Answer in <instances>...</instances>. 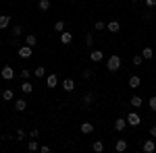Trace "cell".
<instances>
[{
  "label": "cell",
  "mask_w": 156,
  "mask_h": 153,
  "mask_svg": "<svg viewBox=\"0 0 156 153\" xmlns=\"http://www.w3.org/2000/svg\"><path fill=\"white\" fill-rule=\"evenodd\" d=\"M121 64H123L121 56L112 54V56H108V60H106V71H108V72H117V71L121 68Z\"/></svg>",
  "instance_id": "6da1fadb"
},
{
  "label": "cell",
  "mask_w": 156,
  "mask_h": 153,
  "mask_svg": "<svg viewBox=\"0 0 156 153\" xmlns=\"http://www.w3.org/2000/svg\"><path fill=\"white\" fill-rule=\"evenodd\" d=\"M125 118H127V124H129V126H133V128L142 124V118H140V114H137V112H129Z\"/></svg>",
  "instance_id": "7a4b0ae2"
},
{
  "label": "cell",
  "mask_w": 156,
  "mask_h": 153,
  "mask_svg": "<svg viewBox=\"0 0 156 153\" xmlns=\"http://www.w3.org/2000/svg\"><path fill=\"white\" fill-rule=\"evenodd\" d=\"M31 52H34V48H31V46H27V44H23V46H19V56H21L23 60L31 58Z\"/></svg>",
  "instance_id": "3957f363"
},
{
  "label": "cell",
  "mask_w": 156,
  "mask_h": 153,
  "mask_svg": "<svg viewBox=\"0 0 156 153\" xmlns=\"http://www.w3.org/2000/svg\"><path fill=\"white\" fill-rule=\"evenodd\" d=\"M0 77H2L4 81H12V79H15V71H12L11 66L6 64V66H4V68L0 71Z\"/></svg>",
  "instance_id": "277c9868"
},
{
  "label": "cell",
  "mask_w": 156,
  "mask_h": 153,
  "mask_svg": "<svg viewBox=\"0 0 156 153\" xmlns=\"http://www.w3.org/2000/svg\"><path fill=\"white\" fill-rule=\"evenodd\" d=\"M90 60L92 62H102L104 60V52L102 50H90Z\"/></svg>",
  "instance_id": "5b68a950"
},
{
  "label": "cell",
  "mask_w": 156,
  "mask_h": 153,
  "mask_svg": "<svg viewBox=\"0 0 156 153\" xmlns=\"http://www.w3.org/2000/svg\"><path fill=\"white\" fill-rule=\"evenodd\" d=\"M46 85H48V89H54V87L58 85V77H56V72L46 75Z\"/></svg>",
  "instance_id": "8992f818"
},
{
  "label": "cell",
  "mask_w": 156,
  "mask_h": 153,
  "mask_svg": "<svg viewBox=\"0 0 156 153\" xmlns=\"http://www.w3.org/2000/svg\"><path fill=\"white\" fill-rule=\"evenodd\" d=\"M142 151H144V153H152V151H156V143H154V139H148V141H144V145H142Z\"/></svg>",
  "instance_id": "52a82bcc"
},
{
  "label": "cell",
  "mask_w": 156,
  "mask_h": 153,
  "mask_svg": "<svg viewBox=\"0 0 156 153\" xmlns=\"http://www.w3.org/2000/svg\"><path fill=\"white\" fill-rule=\"evenodd\" d=\"M127 126H129V124H127V118H117V120H115V130H117V132H123Z\"/></svg>",
  "instance_id": "ba28073f"
},
{
  "label": "cell",
  "mask_w": 156,
  "mask_h": 153,
  "mask_svg": "<svg viewBox=\"0 0 156 153\" xmlns=\"http://www.w3.org/2000/svg\"><path fill=\"white\" fill-rule=\"evenodd\" d=\"M71 42H73V33H71V31H67V29H65V31L60 33V44H62V46H69Z\"/></svg>",
  "instance_id": "9c48e42d"
},
{
  "label": "cell",
  "mask_w": 156,
  "mask_h": 153,
  "mask_svg": "<svg viewBox=\"0 0 156 153\" xmlns=\"http://www.w3.org/2000/svg\"><path fill=\"white\" fill-rule=\"evenodd\" d=\"M81 104H83L85 108H90L92 104H94V93H92V91H87V93H83V97H81Z\"/></svg>",
  "instance_id": "30bf717a"
},
{
  "label": "cell",
  "mask_w": 156,
  "mask_h": 153,
  "mask_svg": "<svg viewBox=\"0 0 156 153\" xmlns=\"http://www.w3.org/2000/svg\"><path fill=\"white\" fill-rule=\"evenodd\" d=\"M127 141L125 139H117V143H115V151H119V153H123V151H127Z\"/></svg>",
  "instance_id": "8fae6325"
},
{
  "label": "cell",
  "mask_w": 156,
  "mask_h": 153,
  "mask_svg": "<svg viewBox=\"0 0 156 153\" xmlns=\"http://www.w3.org/2000/svg\"><path fill=\"white\" fill-rule=\"evenodd\" d=\"M129 106H131V108H135V110H137V108H142V106H144V99H142L140 95H133L131 99H129Z\"/></svg>",
  "instance_id": "7c38bea8"
},
{
  "label": "cell",
  "mask_w": 156,
  "mask_h": 153,
  "mask_svg": "<svg viewBox=\"0 0 156 153\" xmlns=\"http://www.w3.org/2000/svg\"><path fill=\"white\" fill-rule=\"evenodd\" d=\"M62 89H65L67 93H71L73 89H75V81H73V79H65V81H62Z\"/></svg>",
  "instance_id": "4fadbf2b"
},
{
  "label": "cell",
  "mask_w": 156,
  "mask_h": 153,
  "mask_svg": "<svg viewBox=\"0 0 156 153\" xmlns=\"http://www.w3.org/2000/svg\"><path fill=\"white\" fill-rule=\"evenodd\" d=\"M79 128H81L83 135H92V132H94V124H92V122H81Z\"/></svg>",
  "instance_id": "5bb4252c"
},
{
  "label": "cell",
  "mask_w": 156,
  "mask_h": 153,
  "mask_svg": "<svg viewBox=\"0 0 156 153\" xmlns=\"http://www.w3.org/2000/svg\"><path fill=\"white\" fill-rule=\"evenodd\" d=\"M106 29L110 31V33H117V31L121 29V23H119V21H108V23H106Z\"/></svg>",
  "instance_id": "9a60e30c"
},
{
  "label": "cell",
  "mask_w": 156,
  "mask_h": 153,
  "mask_svg": "<svg viewBox=\"0 0 156 153\" xmlns=\"http://www.w3.org/2000/svg\"><path fill=\"white\" fill-rule=\"evenodd\" d=\"M19 89L23 91V95H29L31 91H34V85H31L29 81H23V83H21V87H19Z\"/></svg>",
  "instance_id": "2e32d148"
},
{
  "label": "cell",
  "mask_w": 156,
  "mask_h": 153,
  "mask_svg": "<svg viewBox=\"0 0 156 153\" xmlns=\"http://www.w3.org/2000/svg\"><path fill=\"white\" fill-rule=\"evenodd\" d=\"M140 83H142L140 75H131V77H129V87H131V89H137V87H140Z\"/></svg>",
  "instance_id": "e0dca14e"
},
{
  "label": "cell",
  "mask_w": 156,
  "mask_h": 153,
  "mask_svg": "<svg viewBox=\"0 0 156 153\" xmlns=\"http://www.w3.org/2000/svg\"><path fill=\"white\" fill-rule=\"evenodd\" d=\"M25 44L31 46V48H36L37 46V37L34 35V33H27V35H25Z\"/></svg>",
  "instance_id": "ac0fdd59"
},
{
  "label": "cell",
  "mask_w": 156,
  "mask_h": 153,
  "mask_svg": "<svg viewBox=\"0 0 156 153\" xmlns=\"http://www.w3.org/2000/svg\"><path fill=\"white\" fill-rule=\"evenodd\" d=\"M15 110L17 112H25L27 110V101L25 99H15Z\"/></svg>",
  "instance_id": "d6986e66"
},
{
  "label": "cell",
  "mask_w": 156,
  "mask_h": 153,
  "mask_svg": "<svg viewBox=\"0 0 156 153\" xmlns=\"http://www.w3.org/2000/svg\"><path fill=\"white\" fill-rule=\"evenodd\" d=\"M11 25V17L9 15H0V29H6Z\"/></svg>",
  "instance_id": "ffe728a7"
},
{
  "label": "cell",
  "mask_w": 156,
  "mask_h": 153,
  "mask_svg": "<svg viewBox=\"0 0 156 153\" xmlns=\"http://www.w3.org/2000/svg\"><path fill=\"white\" fill-rule=\"evenodd\" d=\"M142 56H144V60H152L154 58V50L152 48H144L142 50Z\"/></svg>",
  "instance_id": "44dd1931"
},
{
  "label": "cell",
  "mask_w": 156,
  "mask_h": 153,
  "mask_svg": "<svg viewBox=\"0 0 156 153\" xmlns=\"http://www.w3.org/2000/svg\"><path fill=\"white\" fill-rule=\"evenodd\" d=\"M2 99H4V101H12V99H15L12 89H4V91H2Z\"/></svg>",
  "instance_id": "7402d4cb"
},
{
  "label": "cell",
  "mask_w": 156,
  "mask_h": 153,
  "mask_svg": "<svg viewBox=\"0 0 156 153\" xmlns=\"http://www.w3.org/2000/svg\"><path fill=\"white\" fill-rule=\"evenodd\" d=\"M37 149H40L37 141L36 139H29V141H27V151H37Z\"/></svg>",
  "instance_id": "603a6c76"
},
{
  "label": "cell",
  "mask_w": 156,
  "mask_h": 153,
  "mask_svg": "<svg viewBox=\"0 0 156 153\" xmlns=\"http://www.w3.org/2000/svg\"><path fill=\"white\" fill-rule=\"evenodd\" d=\"M34 77H36V79H42V77H46V68H44V66H36V71H34Z\"/></svg>",
  "instance_id": "cb8c5ba5"
},
{
  "label": "cell",
  "mask_w": 156,
  "mask_h": 153,
  "mask_svg": "<svg viewBox=\"0 0 156 153\" xmlns=\"http://www.w3.org/2000/svg\"><path fill=\"white\" fill-rule=\"evenodd\" d=\"M12 35L15 37H19V35H23V25H12Z\"/></svg>",
  "instance_id": "d4e9b609"
},
{
  "label": "cell",
  "mask_w": 156,
  "mask_h": 153,
  "mask_svg": "<svg viewBox=\"0 0 156 153\" xmlns=\"http://www.w3.org/2000/svg\"><path fill=\"white\" fill-rule=\"evenodd\" d=\"M92 149H94L96 153H102V151H104V143H102V141H94Z\"/></svg>",
  "instance_id": "484cf974"
},
{
  "label": "cell",
  "mask_w": 156,
  "mask_h": 153,
  "mask_svg": "<svg viewBox=\"0 0 156 153\" xmlns=\"http://www.w3.org/2000/svg\"><path fill=\"white\" fill-rule=\"evenodd\" d=\"M94 42H96V39H94L92 33H87V35H85V48H90V50H92V48H94Z\"/></svg>",
  "instance_id": "4316f807"
},
{
  "label": "cell",
  "mask_w": 156,
  "mask_h": 153,
  "mask_svg": "<svg viewBox=\"0 0 156 153\" xmlns=\"http://www.w3.org/2000/svg\"><path fill=\"white\" fill-rule=\"evenodd\" d=\"M19 75H21V79H23V81H29V77L34 75V71H29V68H23V71L19 72Z\"/></svg>",
  "instance_id": "83f0119b"
},
{
  "label": "cell",
  "mask_w": 156,
  "mask_h": 153,
  "mask_svg": "<svg viewBox=\"0 0 156 153\" xmlns=\"http://www.w3.org/2000/svg\"><path fill=\"white\" fill-rule=\"evenodd\" d=\"M37 6H40V11H48L50 8V0H40V2H37Z\"/></svg>",
  "instance_id": "f1b7e54d"
},
{
  "label": "cell",
  "mask_w": 156,
  "mask_h": 153,
  "mask_svg": "<svg viewBox=\"0 0 156 153\" xmlns=\"http://www.w3.org/2000/svg\"><path fill=\"white\" fill-rule=\"evenodd\" d=\"M54 31H56V33H62V31H65V21H56V23H54Z\"/></svg>",
  "instance_id": "f546056e"
},
{
  "label": "cell",
  "mask_w": 156,
  "mask_h": 153,
  "mask_svg": "<svg viewBox=\"0 0 156 153\" xmlns=\"http://www.w3.org/2000/svg\"><path fill=\"white\" fill-rule=\"evenodd\" d=\"M94 29H96V31H104V29H106V23H104V21H96V23H94Z\"/></svg>",
  "instance_id": "4dcf8cb0"
},
{
  "label": "cell",
  "mask_w": 156,
  "mask_h": 153,
  "mask_svg": "<svg viewBox=\"0 0 156 153\" xmlns=\"http://www.w3.org/2000/svg\"><path fill=\"white\" fill-rule=\"evenodd\" d=\"M148 108H150L152 112H156V95H152V97L148 99Z\"/></svg>",
  "instance_id": "1f68e13d"
},
{
  "label": "cell",
  "mask_w": 156,
  "mask_h": 153,
  "mask_svg": "<svg viewBox=\"0 0 156 153\" xmlns=\"http://www.w3.org/2000/svg\"><path fill=\"white\" fill-rule=\"evenodd\" d=\"M27 137H29V135H27V132H25L23 128H19V130H17V141H23V139H27Z\"/></svg>",
  "instance_id": "d6a6232c"
},
{
  "label": "cell",
  "mask_w": 156,
  "mask_h": 153,
  "mask_svg": "<svg viewBox=\"0 0 156 153\" xmlns=\"http://www.w3.org/2000/svg\"><path fill=\"white\" fill-rule=\"evenodd\" d=\"M131 62L135 64V66H140V64L144 62V56H142V54H137V56H133V60H131Z\"/></svg>",
  "instance_id": "836d02e7"
},
{
  "label": "cell",
  "mask_w": 156,
  "mask_h": 153,
  "mask_svg": "<svg viewBox=\"0 0 156 153\" xmlns=\"http://www.w3.org/2000/svg\"><path fill=\"white\" fill-rule=\"evenodd\" d=\"M81 79H83V81H90V79H92V71H90V68H85V71L81 72Z\"/></svg>",
  "instance_id": "e575fe53"
},
{
  "label": "cell",
  "mask_w": 156,
  "mask_h": 153,
  "mask_svg": "<svg viewBox=\"0 0 156 153\" xmlns=\"http://www.w3.org/2000/svg\"><path fill=\"white\" fill-rule=\"evenodd\" d=\"M146 6L148 8H156V0H146Z\"/></svg>",
  "instance_id": "d590c367"
},
{
  "label": "cell",
  "mask_w": 156,
  "mask_h": 153,
  "mask_svg": "<svg viewBox=\"0 0 156 153\" xmlns=\"http://www.w3.org/2000/svg\"><path fill=\"white\" fill-rule=\"evenodd\" d=\"M29 137H31V139H37V137H40V130H37V128H34L31 132H29Z\"/></svg>",
  "instance_id": "8d00e7d4"
},
{
  "label": "cell",
  "mask_w": 156,
  "mask_h": 153,
  "mask_svg": "<svg viewBox=\"0 0 156 153\" xmlns=\"http://www.w3.org/2000/svg\"><path fill=\"white\" fill-rule=\"evenodd\" d=\"M40 151H42V153H50V147H48V145H42Z\"/></svg>",
  "instance_id": "74e56055"
},
{
  "label": "cell",
  "mask_w": 156,
  "mask_h": 153,
  "mask_svg": "<svg viewBox=\"0 0 156 153\" xmlns=\"http://www.w3.org/2000/svg\"><path fill=\"white\" fill-rule=\"evenodd\" d=\"M150 137H154V139H156V124H154V126H150Z\"/></svg>",
  "instance_id": "f35d334b"
},
{
  "label": "cell",
  "mask_w": 156,
  "mask_h": 153,
  "mask_svg": "<svg viewBox=\"0 0 156 153\" xmlns=\"http://www.w3.org/2000/svg\"><path fill=\"white\" fill-rule=\"evenodd\" d=\"M0 46H2V42H0Z\"/></svg>",
  "instance_id": "ab89813d"
}]
</instances>
